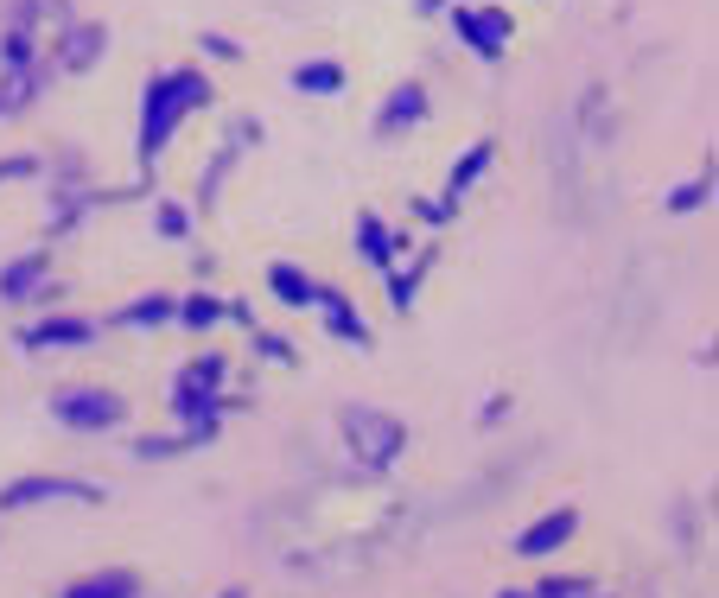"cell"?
I'll return each mask as SVG.
<instances>
[{"label":"cell","mask_w":719,"mask_h":598,"mask_svg":"<svg viewBox=\"0 0 719 598\" xmlns=\"http://www.w3.org/2000/svg\"><path fill=\"white\" fill-rule=\"evenodd\" d=\"M39 274H45V255H32V261H20V268H13L7 280H0V287H7V293H26V287H32Z\"/></svg>","instance_id":"2e32d148"},{"label":"cell","mask_w":719,"mask_h":598,"mask_svg":"<svg viewBox=\"0 0 719 598\" xmlns=\"http://www.w3.org/2000/svg\"><path fill=\"white\" fill-rule=\"evenodd\" d=\"M700 198H713V179H694V185H681V191H675V204H669V210H694Z\"/></svg>","instance_id":"d6986e66"},{"label":"cell","mask_w":719,"mask_h":598,"mask_svg":"<svg viewBox=\"0 0 719 598\" xmlns=\"http://www.w3.org/2000/svg\"><path fill=\"white\" fill-rule=\"evenodd\" d=\"M102 490L96 484H77V478H20L0 490V509H32V503H96Z\"/></svg>","instance_id":"3957f363"},{"label":"cell","mask_w":719,"mask_h":598,"mask_svg":"<svg viewBox=\"0 0 719 598\" xmlns=\"http://www.w3.org/2000/svg\"><path fill=\"white\" fill-rule=\"evenodd\" d=\"M223 598H242V592H223Z\"/></svg>","instance_id":"ffe728a7"},{"label":"cell","mask_w":719,"mask_h":598,"mask_svg":"<svg viewBox=\"0 0 719 598\" xmlns=\"http://www.w3.org/2000/svg\"><path fill=\"white\" fill-rule=\"evenodd\" d=\"M389 102H395V109L382 115V128H401V121H420V102H427V96H420V83H408V90H395Z\"/></svg>","instance_id":"4fadbf2b"},{"label":"cell","mask_w":719,"mask_h":598,"mask_svg":"<svg viewBox=\"0 0 719 598\" xmlns=\"http://www.w3.org/2000/svg\"><path fill=\"white\" fill-rule=\"evenodd\" d=\"M26 344H32V350H45V344H90V325H77V319L32 325V331H26Z\"/></svg>","instance_id":"9c48e42d"},{"label":"cell","mask_w":719,"mask_h":598,"mask_svg":"<svg viewBox=\"0 0 719 598\" xmlns=\"http://www.w3.org/2000/svg\"><path fill=\"white\" fill-rule=\"evenodd\" d=\"M567 535H573V509H560V516H548V522H535V529L522 535L516 548H522V554H554V548H560V541H567Z\"/></svg>","instance_id":"ba28073f"},{"label":"cell","mask_w":719,"mask_h":598,"mask_svg":"<svg viewBox=\"0 0 719 598\" xmlns=\"http://www.w3.org/2000/svg\"><path fill=\"white\" fill-rule=\"evenodd\" d=\"M293 83L312 90V96H331V90L344 83V70H338V64H306V70H293Z\"/></svg>","instance_id":"7c38bea8"},{"label":"cell","mask_w":719,"mask_h":598,"mask_svg":"<svg viewBox=\"0 0 719 598\" xmlns=\"http://www.w3.org/2000/svg\"><path fill=\"white\" fill-rule=\"evenodd\" d=\"M51 414L64 420V427H115L121 420V401L109 389H64L51 401Z\"/></svg>","instance_id":"277c9868"},{"label":"cell","mask_w":719,"mask_h":598,"mask_svg":"<svg viewBox=\"0 0 719 598\" xmlns=\"http://www.w3.org/2000/svg\"><path fill=\"white\" fill-rule=\"evenodd\" d=\"M357 236H363V255H370L376 268H382V261H389V230H382L376 217H363V223H357Z\"/></svg>","instance_id":"5bb4252c"},{"label":"cell","mask_w":719,"mask_h":598,"mask_svg":"<svg viewBox=\"0 0 719 598\" xmlns=\"http://www.w3.org/2000/svg\"><path fill=\"white\" fill-rule=\"evenodd\" d=\"M459 32L471 39L478 58H497L503 39H510V20H503V13H459Z\"/></svg>","instance_id":"5b68a950"},{"label":"cell","mask_w":719,"mask_h":598,"mask_svg":"<svg viewBox=\"0 0 719 598\" xmlns=\"http://www.w3.org/2000/svg\"><path fill=\"white\" fill-rule=\"evenodd\" d=\"M102 45H109V32H102V26H77V32H70V39H64V70H90L96 58H102Z\"/></svg>","instance_id":"8992f818"},{"label":"cell","mask_w":719,"mask_h":598,"mask_svg":"<svg viewBox=\"0 0 719 598\" xmlns=\"http://www.w3.org/2000/svg\"><path fill=\"white\" fill-rule=\"evenodd\" d=\"M268 280H274V293L287 299V306H312V299H319V287H312V280H306L300 268H274Z\"/></svg>","instance_id":"30bf717a"},{"label":"cell","mask_w":719,"mask_h":598,"mask_svg":"<svg viewBox=\"0 0 719 598\" xmlns=\"http://www.w3.org/2000/svg\"><path fill=\"white\" fill-rule=\"evenodd\" d=\"M580 598H586V592H580Z\"/></svg>","instance_id":"7402d4cb"},{"label":"cell","mask_w":719,"mask_h":598,"mask_svg":"<svg viewBox=\"0 0 719 598\" xmlns=\"http://www.w3.org/2000/svg\"><path fill=\"white\" fill-rule=\"evenodd\" d=\"M179 319H185V325H217V319H223V299H191Z\"/></svg>","instance_id":"e0dca14e"},{"label":"cell","mask_w":719,"mask_h":598,"mask_svg":"<svg viewBox=\"0 0 719 598\" xmlns=\"http://www.w3.org/2000/svg\"><path fill=\"white\" fill-rule=\"evenodd\" d=\"M325 325H331V338L370 344V331H363V319H357V312H344V299H325Z\"/></svg>","instance_id":"8fae6325"},{"label":"cell","mask_w":719,"mask_h":598,"mask_svg":"<svg viewBox=\"0 0 719 598\" xmlns=\"http://www.w3.org/2000/svg\"><path fill=\"white\" fill-rule=\"evenodd\" d=\"M484 166H490V147H484V140H478V147H471V153H465V166H459V172H452V198H459V191H465L471 179H478V172H484Z\"/></svg>","instance_id":"9a60e30c"},{"label":"cell","mask_w":719,"mask_h":598,"mask_svg":"<svg viewBox=\"0 0 719 598\" xmlns=\"http://www.w3.org/2000/svg\"><path fill=\"white\" fill-rule=\"evenodd\" d=\"M134 592H140L134 573H90V579H77L64 598H134Z\"/></svg>","instance_id":"52a82bcc"},{"label":"cell","mask_w":719,"mask_h":598,"mask_svg":"<svg viewBox=\"0 0 719 598\" xmlns=\"http://www.w3.org/2000/svg\"><path fill=\"white\" fill-rule=\"evenodd\" d=\"M210 90H204V77H160L147 90V121H140V153H160L166 140H172V128L185 121V109L191 102H204Z\"/></svg>","instance_id":"6da1fadb"},{"label":"cell","mask_w":719,"mask_h":598,"mask_svg":"<svg viewBox=\"0 0 719 598\" xmlns=\"http://www.w3.org/2000/svg\"><path fill=\"white\" fill-rule=\"evenodd\" d=\"M344 439H350V459H363V465L382 471L401 446H408V427H401L395 414H382V408L350 401V408H344Z\"/></svg>","instance_id":"7a4b0ae2"},{"label":"cell","mask_w":719,"mask_h":598,"mask_svg":"<svg viewBox=\"0 0 719 598\" xmlns=\"http://www.w3.org/2000/svg\"><path fill=\"white\" fill-rule=\"evenodd\" d=\"M503 598H516V592H503Z\"/></svg>","instance_id":"44dd1931"},{"label":"cell","mask_w":719,"mask_h":598,"mask_svg":"<svg viewBox=\"0 0 719 598\" xmlns=\"http://www.w3.org/2000/svg\"><path fill=\"white\" fill-rule=\"evenodd\" d=\"M172 312V299H140V306H128V325H160Z\"/></svg>","instance_id":"ac0fdd59"}]
</instances>
